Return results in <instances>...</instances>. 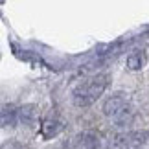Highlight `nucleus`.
I'll use <instances>...</instances> for the list:
<instances>
[{
  "label": "nucleus",
  "instance_id": "6",
  "mask_svg": "<svg viewBox=\"0 0 149 149\" xmlns=\"http://www.w3.org/2000/svg\"><path fill=\"white\" fill-rule=\"evenodd\" d=\"M19 120V109L15 105H4L0 111V125L2 127H15Z\"/></svg>",
  "mask_w": 149,
  "mask_h": 149
},
{
  "label": "nucleus",
  "instance_id": "8",
  "mask_svg": "<svg viewBox=\"0 0 149 149\" xmlns=\"http://www.w3.org/2000/svg\"><path fill=\"white\" fill-rule=\"evenodd\" d=\"M37 118V111L33 105H24L19 109V122H22L24 125H33Z\"/></svg>",
  "mask_w": 149,
  "mask_h": 149
},
{
  "label": "nucleus",
  "instance_id": "9",
  "mask_svg": "<svg viewBox=\"0 0 149 149\" xmlns=\"http://www.w3.org/2000/svg\"><path fill=\"white\" fill-rule=\"evenodd\" d=\"M0 149H20V144L15 140H9V142H4L2 146H0Z\"/></svg>",
  "mask_w": 149,
  "mask_h": 149
},
{
  "label": "nucleus",
  "instance_id": "4",
  "mask_svg": "<svg viewBox=\"0 0 149 149\" xmlns=\"http://www.w3.org/2000/svg\"><path fill=\"white\" fill-rule=\"evenodd\" d=\"M76 149H100L101 142L100 136L92 133V131H85V133H79L76 136V142H74Z\"/></svg>",
  "mask_w": 149,
  "mask_h": 149
},
{
  "label": "nucleus",
  "instance_id": "7",
  "mask_svg": "<svg viewBox=\"0 0 149 149\" xmlns=\"http://www.w3.org/2000/svg\"><path fill=\"white\" fill-rule=\"evenodd\" d=\"M146 63H147V55H146V52L144 50H134L133 54H129L127 55V68L131 72H138L142 70V68L146 66Z\"/></svg>",
  "mask_w": 149,
  "mask_h": 149
},
{
  "label": "nucleus",
  "instance_id": "3",
  "mask_svg": "<svg viewBox=\"0 0 149 149\" xmlns=\"http://www.w3.org/2000/svg\"><path fill=\"white\" fill-rule=\"evenodd\" d=\"M149 140L147 131H127L112 136L109 142V149H140Z\"/></svg>",
  "mask_w": 149,
  "mask_h": 149
},
{
  "label": "nucleus",
  "instance_id": "2",
  "mask_svg": "<svg viewBox=\"0 0 149 149\" xmlns=\"http://www.w3.org/2000/svg\"><path fill=\"white\" fill-rule=\"evenodd\" d=\"M109 83L107 76H96L90 77L87 81L79 83L76 88L72 90V101L76 107H88L100 98V96L105 92Z\"/></svg>",
  "mask_w": 149,
  "mask_h": 149
},
{
  "label": "nucleus",
  "instance_id": "1",
  "mask_svg": "<svg viewBox=\"0 0 149 149\" xmlns=\"http://www.w3.org/2000/svg\"><path fill=\"white\" fill-rule=\"evenodd\" d=\"M103 114L116 125L118 129H123L133 122V107L131 98L125 92H116L103 103Z\"/></svg>",
  "mask_w": 149,
  "mask_h": 149
},
{
  "label": "nucleus",
  "instance_id": "5",
  "mask_svg": "<svg viewBox=\"0 0 149 149\" xmlns=\"http://www.w3.org/2000/svg\"><path fill=\"white\" fill-rule=\"evenodd\" d=\"M61 129H63V122L57 116H48L41 125V133L44 138H54L61 133Z\"/></svg>",
  "mask_w": 149,
  "mask_h": 149
}]
</instances>
